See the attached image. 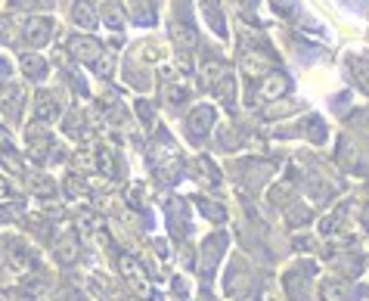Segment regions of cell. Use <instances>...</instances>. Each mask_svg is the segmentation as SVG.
<instances>
[{"instance_id":"6da1fadb","label":"cell","mask_w":369,"mask_h":301,"mask_svg":"<svg viewBox=\"0 0 369 301\" xmlns=\"http://www.w3.org/2000/svg\"><path fill=\"white\" fill-rule=\"evenodd\" d=\"M316 267L310 261H298L295 267L286 270L282 276V289L289 295V301H308V292H310V280H314Z\"/></svg>"},{"instance_id":"7a4b0ae2","label":"cell","mask_w":369,"mask_h":301,"mask_svg":"<svg viewBox=\"0 0 369 301\" xmlns=\"http://www.w3.org/2000/svg\"><path fill=\"white\" fill-rule=\"evenodd\" d=\"M251 283V274H249V264L242 261V258H233L227 267V280H223V292L230 298H242V292L249 289Z\"/></svg>"},{"instance_id":"3957f363","label":"cell","mask_w":369,"mask_h":301,"mask_svg":"<svg viewBox=\"0 0 369 301\" xmlns=\"http://www.w3.org/2000/svg\"><path fill=\"white\" fill-rule=\"evenodd\" d=\"M118 267H121V274H124V280L134 286L137 295H149V276H146L143 264L137 261L134 254H121V258H118Z\"/></svg>"},{"instance_id":"277c9868","label":"cell","mask_w":369,"mask_h":301,"mask_svg":"<svg viewBox=\"0 0 369 301\" xmlns=\"http://www.w3.org/2000/svg\"><path fill=\"white\" fill-rule=\"evenodd\" d=\"M211 125H215V109H211V106H195V109H189V115H187V131H189V137H195V140H199L202 134H208V131H211Z\"/></svg>"},{"instance_id":"5b68a950","label":"cell","mask_w":369,"mask_h":301,"mask_svg":"<svg viewBox=\"0 0 369 301\" xmlns=\"http://www.w3.org/2000/svg\"><path fill=\"white\" fill-rule=\"evenodd\" d=\"M223 246H227V233H215L205 239V246H202V274L211 276V270H215L217 258H221Z\"/></svg>"},{"instance_id":"8992f818","label":"cell","mask_w":369,"mask_h":301,"mask_svg":"<svg viewBox=\"0 0 369 301\" xmlns=\"http://www.w3.org/2000/svg\"><path fill=\"white\" fill-rule=\"evenodd\" d=\"M81 246H78V236H74V230H66V233L59 236V239L53 242V258L59 264H72L74 258H78Z\"/></svg>"},{"instance_id":"52a82bcc","label":"cell","mask_w":369,"mask_h":301,"mask_svg":"<svg viewBox=\"0 0 369 301\" xmlns=\"http://www.w3.org/2000/svg\"><path fill=\"white\" fill-rule=\"evenodd\" d=\"M68 50H72V56L74 60H81V62H100V56H102V47L96 44L94 38H74L72 44H68Z\"/></svg>"},{"instance_id":"ba28073f","label":"cell","mask_w":369,"mask_h":301,"mask_svg":"<svg viewBox=\"0 0 369 301\" xmlns=\"http://www.w3.org/2000/svg\"><path fill=\"white\" fill-rule=\"evenodd\" d=\"M289 78L286 75H279V72H270L267 78L261 81V96L264 100H279V96H286L289 94Z\"/></svg>"},{"instance_id":"9c48e42d","label":"cell","mask_w":369,"mask_h":301,"mask_svg":"<svg viewBox=\"0 0 369 301\" xmlns=\"http://www.w3.org/2000/svg\"><path fill=\"white\" fill-rule=\"evenodd\" d=\"M31 115L38 121H56V115H59V106H56V94H38L34 96V109H31Z\"/></svg>"},{"instance_id":"30bf717a","label":"cell","mask_w":369,"mask_h":301,"mask_svg":"<svg viewBox=\"0 0 369 301\" xmlns=\"http://www.w3.org/2000/svg\"><path fill=\"white\" fill-rule=\"evenodd\" d=\"M7 252H10V254H7V261L13 264L16 270H28V267L34 264L31 252H28V246H25L22 239H10V242H7Z\"/></svg>"},{"instance_id":"8fae6325","label":"cell","mask_w":369,"mask_h":301,"mask_svg":"<svg viewBox=\"0 0 369 301\" xmlns=\"http://www.w3.org/2000/svg\"><path fill=\"white\" fill-rule=\"evenodd\" d=\"M50 31H53V22L50 19H31L25 25V38L31 40V47H40L50 40Z\"/></svg>"},{"instance_id":"7c38bea8","label":"cell","mask_w":369,"mask_h":301,"mask_svg":"<svg viewBox=\"0 0 369 301\" xmlns=\"http://www.w3.org/2000/svg\"><path fill=\"white\" fill-rule=\"evenodd\" d=\"M72 22L81 28H94L96 25V13H94V3L90 0H74L72 7Z\"/></svg>"},{"instance_id":"4fadbf2b","label":"cell","mask_w":369,"mask_h":301,"mask_svg":"<svg viewBox=\"0 0 369 301\" xmlns=\"http://www.w3.org/2000/svg\"><path fill=\"white\" fill-rule=\"evenodd\" d=\"M227 75V66L223 62H217V60H208L205 66H202V88H208V90H215V84Z\"/></svg>"},{"instance_id":"5bb4252c","label":"cell","mask_w":369,"mask_h":301,"mask_svg":"<svg viewBox=\"0 0 369 301\" xmlns=\"http://www.w3.org/2000/svg\"><path fill=\"white\" fill-rule=\"evenodd\" d=\"M323 298L326 301H348L351 298V286H344L342 280H326L323 283Z\"/></svg>"},{"instance_id":"9a60e30c","label":"cell","mask_w":369,"mask_h":301,"mask_svg":"<svg viewBox=\"0 0 369 301\" xmlns=\"http://www.w3.org/2000/svg\"><path fill=\"white\" fill-rule=\"evenodd\" d=\"M242 66H245V72L249 75H267L270 72V62L264 60L261 53H245L242 56Z\"/></svg>"},{"instance_id":"2e32d148","label":"cell","mask_w":369,"mask_h":301,"mask_svg":"<svg viewBox=\"0 0 369 301\" xmlns=\"http://www.w3.org/2000/svg\"><path fill=\"white\" fill-rule=\"evenodd\" d=\"M102 22H106L112 31H118V28L124 25V13H121L118 3H106V7H102Z\"/></svg>"},{"instance_id":"e0dca14e","label":"cell","mask_w":369,"mask_h":301,"mask_svg":"<svg viewBox=\"0 0 369 301\" xmlns=\"http://www.w3.org/2000/svg\"><path fill=\"white\" fill-rule=\"evenodd\" d=\"M22 68H25V75L34 81H40L44 75H47V66L40 62V56H25V60H22Z\"/></svg>"},{"instance_id":"ac0fdd59","label":"cell","mask_w":369,"mask_h":301,"mask_svg":"<svg viewBox=\"0 0 369 301\" xmlns=\"http://www.w3.org/2000/svg\"><path fill=\"white\" fill-rule=\"evenodd\" d=\"M342 224H344V208H338L332 218H326V221H323V233H326V236L342 233Z\"/></svg>"},{"instance_id":"d6986e66","label":"cell","mask_w":369,"mask_h":301,"mask_svg":"<svg viewBox=\"0 0 369 301\" xmlns=\"http://www.w3.org/2000/svg\"><path fill=\"white\" fill-rule=\"evenodd\" d=\"M289 199H292V187H289V183H282V187L270 189V202H273V205H289Z\"/></svg>"},{"instance_id":"ffe728a7","label":"cell","mask_w":369,"mask_h":301,"mask_svg":"<svg viewBox=\"0 0 369 301\" xmlns=\"http://www.w3.org/2000/svg\"><path fill=\"white\" fill-rule=\"evenodd\" d=\"M183 100H187V90L177 88V84H165V103H171V106H180Z\"/></svg>"},{"instance_id":"44dd1931","label":"cell","mask_w":369,"mask_h":301,"mask_svg":"<svg viewBox=\"0 0 369 301\" xmlns=\"http://www.w3.org/2000/svg\"><path fill=\"white\" fill-rule=\"evenodd\" d=\"M131 19H137V22H152L155 16L149 13V3H146V0H134V10H131Z\"/></svg>"},{"instance_id":"7402d4cb","label":"cell","mask_w":369,"mask_h":301,"mask_svg":"<svg viewBox=\"0 0 369 301\" xmlns=\"http://www.w3.org/2000/svg\"><path fill=\"white\" fill-rule=\"evenodd\" d=\"M289 208V224L292 227H298V224H308L310 221V211L308 208H301V205H286Z\"/></svg>"},{"instance_id":"603a6c76","label":"cell","mask_w":369,"mask_h":301,"mask_svg":"<svg viewBox=\"0 0 369 301\" xmlns=\"http://www.w3.org/2000/svg\"><path fill=\"white\" fill-rule=\"evenodd\" d=\"M199 205H202V214H208L211 221H223V218H227V211L217 208V202H199Z\"/></svg>"},{"instance_id":"cb8c5ba5","label":"cell","mask_w":369,"mask_h":301,"mask_svg":"<svg viewBox=\"0 0 369 301\" xmlns=\"http://www.w3.org/2000/svg\"><path fill=\"white\" fill-rule=\"evenodd\" d=\"M351 125H354L357 131H360V134H366V137H369V109H366V112H357L354 118H351Z\"/></svg>"},{"instance_id":"d4e9b609","label":"cell","mask_w":369,"mask_h":301,"mask_svg":"<svg viewBox=\"0 0 369 301\" xmlns=\"http://www.w3.org/2000/svg\"><path fill=\"white\" fill-rule=\"evenodd\" d=\"M66 189L68 196H81L84 193V183H78V177H66Z\"/></svg>"},{"instance_id":"484cf974","label":"cell","mask_w":369,"mask_h":301,"mask_svg":"<svg viewBox=\"0 0 369 301\" xmlns=\"http://www.w3.org/2000/svg\"><path fill=\"white\" fill-rule=\"evenodd\" d=\"M7 75H10V62L0 60V78H7Z\"/></svg>"},{"instance_id":"4316f807","label":"cell","mask_w":369,"mask_h":301,"mask_svg":"<svg viewBox=\"0 0 369 301\" xmlns=\"http://www.w3.org/2000/svg\"><path fill=\"white\" fill-rule=\"evenodd\" d=\"M242 7H255V0H239Z\"/></svg>"}]
</instances>
